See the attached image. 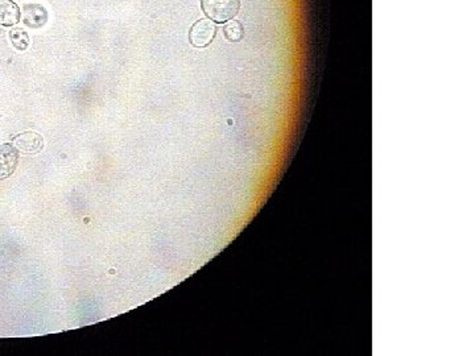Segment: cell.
<instances>
[{
	"label": "cell",
	"mask_w": 475,
	"mask_h": 356,
	"mask_svg": "<svg viewBox=\"0 0 475 356\" xmlns=\"http://www.w3.org/2000/svg\"><path fill=\"white\" fill-rule=\"evenodd\" d=\"M201 7L211 22L226 23L239 13L240 0H201Z\"/></svg>",
	"instance_id": "6da1fadb"
},
{
	"label": "cell",
	"mask_w": 475,
	"mask_h": 356,
	"mask_svg": "<svg viewBox=\"0 0 475 356\" xmlns=\"http://www.w3.org/2000/svg\"><path fill=\"white\" fill-rule=\"evenodd\" d=\"M217 36V26L209 19H201L196 22L189 32V41L196 48H206Z\"/></svg>",
	"instance_id": "7a4b0ae2"
},
{
	"label": "cell",
	"mask_w": 475,
	"mask_h": 356,
	"mask_svg": "<svg viewBox=\"0 0 475 356\" xmlns=\"http://www.w3.org/2000/svg\"><path fill=\"white\" fill-rule=\"evenodd\" d=\"M19 164V151L12 144L0 145V180L11 177Z\"/></svg>",
	"instance_id": "3957f363"
},
{
	"label": "cell",
	"mask_w": 475,
	"mask_h": 356,
	"mask_svg": "<svg viewBox=\"0 0 475 356\" xmlns=\"http://www.w3.org/2000/svg\"><path fill=\"white\" fill-rule=\"evenodd\" d=\"M13 146L23 153H38L44 146V140H42V136L38 132H23L15 136Z\"/></svg>",
	"instance_id": "277c9868"
},
{
	"label": "cell",
	"mask_w": 475,
	"mask_h": 356,
	"mask_svg": "<svg viewBox=\"0 0 475 356\" xmlns=\"http://www.w3.org/2000/svg\"><path fill=\"white\" fill-rule=\"evenodd\" d=\"M23 23L32 29H39L48 22V11L41 4H26L23 7Z\"/></svg>",
	"instance_id": "5b68a950"
},
{
	"label": "cell",
	"mask_w": 475,
	"mask_h": 356,
	"mask_svg": "<svg viewBox=\"0 0 475 356\" xmlns=\"http://www.w3.org/2000/svg\"><path fill=\"white\" fill-rule=\"evenodd\" d=\"M20 20V8L12 0H0V24L11 26Z\"/></svg>",
	"instance_id": "8992f818"
},
{
	"label": "cell",
	"mask_w": 475,
	"mask_h": 356,
	"mask_svg": "<svg viewBox=\"0 0 475 356\" xmlns=\"http://www.w3.org/2000/svg\"><path fill=\"white\" fill-rule=\"evenodd\" d=\"M224 37L231 41V42H238L243 39L244 36V28L242 26L240 22L238 20H233L228 22L224 28Z\"/></svg>",
	"instance_id": "52a82bcc"
},
{
	"label": "cell",
	"mask_w": 475,
	"mask_h": 356,
	"mask_svg": "<svg viewBox=\"0 0 475 356\" xmlns=\"http://www.w3.org/2000/svg\"><path fill=\"white\" fill-rule=\"evenodd\" d=\"M10 39L17 51H26L29 45V37L26 31L22 28H13L10 32Z\"/></svg>",
	"instance_id": "ba28073f"
}]
</instances>
